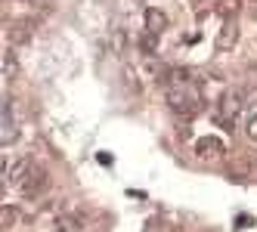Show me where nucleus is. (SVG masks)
Returning a JSON list of instances; mask_svg holds the SVG:
<instances>
[{
    "label": "nucleus",
    "instance_id": "1",
    "mask_svg": "<svg viewBox=\"0 0 257 232\" xmlns=\"http://www.w3.org/2000/svg\"><path fill=\"white\" fill-rule=\"evenodd\" d=\"M245 109V93L242 90H226L217 99V121L223 124V130L235 127V115Z\"/></svg>",
    "mask_w": 257,
    "mask_h": 232
},
{
    "label": "nucleus",
    "instance_id": "2",
    "mask_svg": "<svg viewBox=\"0 0 257 232\" xmlns=\"http://www.w3.org/2000/svg\"><path fill=\"white\" fill-rule=\"evenodd\" d=\"M47 189H50V173H47V167L31 164V170L25 173V180L19 183V192L25 195V198H38V195H44Z\"/></svg>",
    "mask_w": 257,
    "mask_h": 232
},
{
    "label": "nucleus",
    "instance_id": "3",
    "mask_svg": "<svg viewBox=\"0 0 257 232\" xmlns=\"http://www.w3.org/2000/svg\"><path fill=\"white\" fill-rule=\"evenodd\" d=\"M31 158H13V161H7L4 164V180L7 183H13V186H19L22 180H25V173L31 170Z\"/></svg>",
    "mask_w": 257,
    "mask_h": 232
},
{
    "label": "nucleus",
    "instance_id": "4",
    "mask_svg": "<svg viewBox=\"0 0 257 232\" xmlns=\"http://www.w3.org/2000/svg\"><path fill=\"white\" fill-rule=\"evenodd\" d=\"M235 41H238V25H235V19H223V25H220V31H217L214 47L217 50H232Z\"/></svg>",
    "mask_w": 257,
    "mask_h": 232
},
{
    "label": "nucleus",
    "instance_id": "5",
    "mask_svg": "<svg viewBox=\"0 0 257 232\" xmlns=\"http://www.w3.org/2000/svg\"><path fill=\"white\" fill-rule=\"evenodd\" d=\"M164 28H168V16H164L161 10H155V7H149V10H146V31H149V34H161Z\"/></svg>",
    "mask_w": 257,
    "mask_h": 232
},
{
    "label": "nucleus",
    "instance_id": "6",
    "mask_svg": "<svg viewBox=\"0 0 257 232\" xmlns=\"http://www.w3.org/2000/svg\"><path fill=\"white\" fill-rule=\"evenodd\" d=\"M7 38H10V44H28L31 41V22H13V25H7Z\"/></svg>",
    "mask_w": 257,
    "mask_h": 232
},
{
    "label": "nucleus",
    "instance_id": "7",
    "mask_svg": "<svg viewBox=\"0 0 257 232\" xmlns=\"http://www.w3.org/2000/svg\"><path fill=\"white\" fill-rule=\"evenodd\" d=\"M195 152H198L201 158H217L220 152H223V146H220V139L208 136V139H198V142H195Z\"/></svg>",
    "mask_w": 257,
    "mask_h": 232
},
{
    "label": "nucleus",
    "instance_id": "8",
    "mask_svg": "<svg viewBox=\"0 0 257 232\" xmlns=\"http://www.w3.org/2000/svg\"><path fill=\"white\" fill-rule=\"evenodd\" d=\"M140 50L146 53V56H155V50H158V34H149V31H146L143 38H140Z\"/></svg>",
    "mask_w": 257,
    "mask_h": 232
},
{
    "label": "nucleus",
    "instance_id": "9",
    "mask_svg": "<svg viewBox=\"0 0 257 232\" xmlns=\"http://www.w3.org/2000/svg\"><path fill=\"white\" fill-rule=\"evenodd\" d=\"M220 16H223V19H232L235 16V10H238V0H220Z\"/></svg>",
    "mask_w": 257,
    "mask_h": 232
},
{
    "label": "nucleus",
    "instance_id": "10",
    "mask_svg": "<svg viewBox=\"0 0 257 232\" xmlns=\"http://www.w3.org/2000/svg\"><path fill=\"white\" fill-rule=\"evenodd\" d=\"M16 68H19V65H16V56L7 50V53H4V78H13V75H16Z\"/></svg>",
    "mask_w": 257,
    "mask_h": 232
},
{
    "label": "nucleus",
    "instance_id": "11",
    "mask_svg": "<svg viewBox=\"0 0 257 232\" xmlns=\"http://www.w3.org/2000/svg\"><path fill=\"white\" fill-rule=\"evenodd\" d=\"M245 136L251 139V142H257V112L248 118V124H245Z\"/></svg>",
    "mask_w": 257,
    "mask_h": 232
},
{
    "label": "nucleus",
    "instance_id": "12",
    "mask_svg": "<svg viewBox=\"0 0 257 232\" xmlns=\"http://www.w3.org/2000/svg\"><path fill=\"white\" fill-rule=\"evenodd\" d=\"M115 53H124V31L115 28Z\"/></svg>",
    "mask_w": 257,
    "mask_h": 232
},
{
    "label": "nucleus",
    "instance_id": "13",
    "mask_svg": "<svg viewBox=\"0 0 257 232\" xmlns=\"http://www.w3.org/2000/svg\"><path fill=\"white\" fill-rule=\"evenodd\" d=\"M16 223V210L13 207H4V226H13Z\"/></svg>",
    "mask_w": 257,
    "mask_h": 232
},
{
    "label": "nucleus",
    "instance_id": "14",
    "mask_svg": "<svg viewBox=\"0 0 257 232\" xmlns=\"http://www.w3.org/2000/svg\"><path fill=\"white\" fill-rule=\"evenodd\" d=\"M248 87L257 90V65H248Z\"/></svg>",
    "mask_w": 257,
    "mask_h": 232
}]
</instances>
